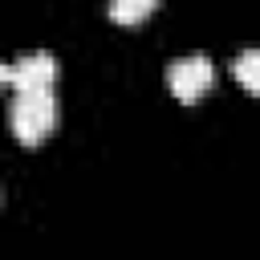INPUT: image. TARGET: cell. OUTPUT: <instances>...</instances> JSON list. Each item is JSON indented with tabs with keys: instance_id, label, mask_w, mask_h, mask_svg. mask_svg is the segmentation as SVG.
<instances>
[{
	"instance_id": "3",
	"label": "cell",
	"mask_w": 260,
	"mask_h": 260,
	"mask_svg": "<svg viewBox=\"0 0 260 260\" xmlns=\"http://www.w3.org/2000/svg\"><path fill=\"white\" fill-rule=\"evenodd\" d=\"M53 81H57V61L45 49L24 53L8 65V85L16 93H53Z\"/></svg>"
},
{
	"instance_id": "5",
	"label": "cell",
	"mask_w": 260,
	"mask_h": 260,
	"mask_svg": "<svg viewBox=\"0 0 260 260\" xmlns=\"http://www.w3.org/2000/svg\"><path fill=\"white\" fill-rule=\"evenodd\" d=\"M236 77H240V85H244L248 93L260 89V53H256V49H244V53L236 57Z\"/></svg>"
},
{
	"instance_id": "4",
	"label": "cell",
	"mask_w": 260,
	"mask_h": 260,
	"mask_svg": "<svg viewBox=\"0 0 260 260\" xmlns=\"http://www.w3.org/2000/svg\"><path fill=\"white\" fill-rule=\"evenodd\" d=\"M154 8H158V0H110V20H118V24H142Z\"/></svg>"
},
{
	"instance_id": "6",
	"label": "cell",
	"mask_w": 260,
	"mask_h": 260,
	"mask_svg": "<svg viewBox=\"0 0 260 260\" xmlns=\"http://www.w3.org/2000/svg\"><path fill=\"white\" fill-rule=\"evenodd\" d=\"M4 85H8V65L0 61V89H4Z\"/></svg>"
},
{
	"instance_id": "2",
	"label": "cell",
	"mask_w": 260,
	"mask_h": 260,
	"mask_svg": "<svg viewBox=\"0 0 260 260\" xmlns=\"http://www.w3.org/2000/svg\"><path fill=\"white\" fill-rule=\"evenodd\" d=\"M211 81H215V69H211V61L203 57V53H191V57H179V61H171V69H167V85H171V93L179 98V102H199L207 89H211Z\"/></svg>"
},
{
	"instance_id": "1",
	"label": "cell",
	"mask_w": 260,
	"mask_h": 260,
	"mask_svg": "<svg viewBox=\"0 0 260 260\" xmlns=\"http://www.w3.org/2000/svg\"><path fill=\"white\" fill-rule=\"evenodd\" d=\"M8 126L20 146H41L57 130V98L53 93H16L8 106Z\"/></svg>"
}]
</instances>
